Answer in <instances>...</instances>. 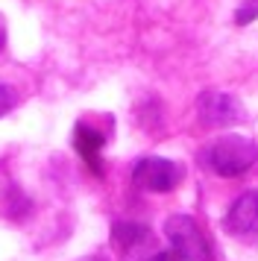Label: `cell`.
<instances>
[{
    "label": "cell",
    "mask_w": 258,
    "mask_h": 261,
    "mask_svg": "<svg viewBox=\"0 0 258 261\" xmlns=\"http://www.w3.org/2000/svg\"><path fill=\"white\" fill-rule=\"evenodd\" d=\"M202 162L211 173L223 179L244 176L249 167L258 162V144L244 135H223L209 144V150L202 153Z\"/></svg>",
    "instance_id": "1"
},
{
    "label": "cell",
    "mask_w": 258,
    "mask_h": 261,
    "mask_svg": "<svg viewBox=\"0 0 258 261\" xmlns=\"http://www.w3.org/2000/svg\"><path fill=\"white\" fill-rule=\"evenodd\" d=\"M164 235L170 241V249L182 261H211L209 241L188 214H170L164 220Z\"/></svg>",
    "instance_id": "2"
},
{
    "label": "cell",
    "mask_w": 258,
    "mask_h": 261,
    "mask_svg": "<svg viewBox=\"0 0 258 261\" xmlns=\"http://www.w3.org/2000/svg\"><path fill=\"white\" fill-rule=\"evenodd\" d=\"M185 176L182 165H176L170 159H159V155H147L135 162L132 167V182L138 185L141 191H150V194H167L173 191Z\"/></svg>",
    "instance_id": "3"
},
{
    "label": "cell",
    "mask_w": 258,
    "mask_h": 261,
    "mask_svg": "<svg viewBox=\"0 0 258 261\" xmlns=\"http://www.w3.org/2000/svg\"><path fill=\"white\" fill-rule=\"evenodd\" d=\"M197 112L205 126H235L246 120V112L238 103V97L226 94V91H205L199 97Z\"/></svg>",
    "instance_id": "4"
},
{
    "label": "cell",
    "mask_w": 258,
    "mask_h": 261,
    "mask_svg": "<svg viewBox=\"0 0 258 261\" xmlns=\"http://www.w3.org/2000/svg\"><path fill=\"white\" fill-rule=\"evenodd\" d=\"M226 232L241 238L258 235V191H246L229 205V212L223 217Z\"/></svg>",
    "instance_id": "5"
},
{
    "label": "cell",
    "mask_w": 258,
    "mask_h": 261,
    "mask_svg": "<svg viewBox=\"0 0 258 261\" xmlns=\"http://www.w3.org/2000/svg\"><path fill=\"white\" fill-rule=\"evenodd\" d=\"M152 232L150 226L144 223H132V220H120V223L112 226V244L120 255H126V258L138 261V255L144 252L147 247H152Z\"/></svg>",
    "instance_id": "6"
},
{
    "label": "cell",
    "mask_w": 258,
    "mask_h": 261,
    "mask_svg": "<svg viewBox=\"0 0 258 261\" xmlns=\"http://www.w3.org/2000/svg\"><path fill=\"white\" fill-rule=\"evenodd\" d=\"M73 147H76V153L85 159V165L91 167L94 173H103V159H100V153H103V135L100 132L80 123L73 129Z\"/></svg>",
    "instance_id": "7"
},
{
    "label": "cell",
    "mask_w": 258,
    "mask_h": 261,
    "mask_svg": "<svg viewBox=\"0 0 258 261\" xmlns=\"http://www.w3.org/2000/svg\"><path fill=\"white\" fill-rule=\"evenodd\" d=\"M255 18H258V0H244V6L235 12V24L244 27L249 21H255Z\"/></svg>",
    "instance_id": "8"
},
{
    "label": "cell",
    "mask_w": 258,
    "mask_h": 261,
    "mask_svg": "<svg viewBox=\"0 0 258 261\" xmlns=\"http://www.w3.org/2000/svg\"><path fill=\"white\" fill-rule=\"evenodd\" d=\"M15 103H18L15 88H9V85L0 83V118H3V115H9L12 109H15Z\"/></svg>",
    "instance_id": "9"
},
{
    "label": "cell",
    "mask_w": 258,
    "mask_h": 261,
    "mask_svg": "<svg viewBox=\"0 0 258 261\" xmlns=\"http://www.w3.org/2000/svg\"><path fill=\"white\" fill-rule=\"evenodd\" d=\"M138 261H182V258L176 255L173 249H170V252L164 249V252H152V255H147V258H138Z\"/></svg>",
    "instance_id": "10"
},
{
    "label": "cell",
    "mask_w": 258,
    "mask_h": 261,
    "mask_svg": "<svg viewBox=\"0 0 258 261\" xmlns=\"http://www.w3.org/2000/svg\"><path fill=\"white\" fill-rule=\"evenodd\" d=\"M3 47H6V18L0 15V53H3Z\"/></svg>",
    "instance_id": "11"
},
{
    "label": "cell",
    "mask_w": 258,
    "mask_h": 261,
    "mask_svg": "<svg viewBox=\"0 0 258 261\" xmlns=\"http://www.w3.org/2000/svg\"><path fill=\"white\" fill-rule=\"evenodd\" d=\"M80 261H106V255H88V258H80Z\"/></svg>",
    "instance_id": "12"
}]
</instances>
